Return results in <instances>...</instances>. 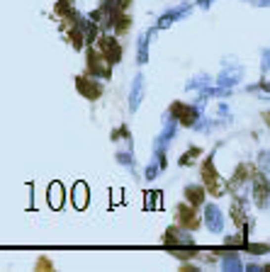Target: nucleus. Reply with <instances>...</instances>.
I'll list each match as a JSON object with an SVG mask.
<instances>
[{
    "label": "nucleus",
    "instance_id": "1",
    "mask_svg": "<svg viewBox=\"0 0 270 272\" xmlns=\"http://www.w3.org/2000/svg\"><path fill=\"white\" fill-rule=\"evenodd\" d=\"M202 178H205V182H207V187L212 190V194H224V182H222V178L217 175V170H214V165H212V155L207 158V163L202 165Z\"/></svg>",
    "mask_w": 270,
    "mask_h": 272
},
{
    "label": "nucleus",
    "instance_id": "2",
    "mask_svg": "<svg viewBox=\"0 0 270 272\" xmlns=\"http://www.w3.org/2000/svg\"><path fill=\"white\" fill-rule=\"evenodd\" d=\"M100 49H102V59L107 63H117L122 59V46L117 44L115 37H102L100 39Z\"/></svg>",
    "mask_w": 270,
    "mask_h": 272
},
{
    "label": "nucleus",
    "instance_id": "3",
    "mask_svg": "<svg viewBox=\"0 0 270 272\" xmlns=\"http://www.w3.org/2000/svg\"><path fill=\"white\" fill-rule=\"evenodd\" d=\"M88 66H90V73L97 76V78H110V76H112V68H110L107 61L102 59V54L90 51L88 54Z\"/></svg>",
    "mask_w": 270,
    "mask_h": 272
},
{
    "label": "nucleus",
    "instance_id": "4",
    "mask_svg": "<svg viewBox=\"0 0 270 272\" xmlns=\"http://www.w3.org/2000/svg\"><path fill=\"white\" fill-rule=\"evenodd\" d=\"M205 221H207V229H210L212 233H219V231L224 229V216H222L217 204H210V207L205 209Z\"/></svg>",
    "mask_w": 270,
    "mask_h": 272
},
{
    "label": "nucleus",
    "instance_id": "5",
    "mask_svg": "<svg viewBox=\"0 0 270 272\" xmlns=\"http://www.w3.org/2000/svg\"><path fill=\"white\" fill-rule=\"evenodd\" d=\"M141 97H144V76L139 73V76L134 78L132 92H129V110H132V112H136V110H139V102H141Z\"/></svg>",
    "mask_w": 270,
    "mask_h": 272
},
{
    "label": "nucleus",
    "instance_id": "6",
    "mask_svg": "<svg viewBox=\"0 0 270 272\" xmlns=\"http://www.w3.org/2000/svg\"><path fill=\"white\" fill-rule=\"evenodd\" d=\"M46 199H49L51 209H61V207H63V185H61L59 180H54L51 185H49Z\"/></svg>",
    "mask_w": 270,
    "mask_h": 272
},
{
    "label": "nucleus",
    "instance_id": "7",
    "mask_svg": "<svg viewBox=\"0 0 270 272\" xmlns=\"http://www.w3.org/2000/svg\"><path fill=\"white\" fill-rule=\"evenodd\" d=\"M88 199H90L88 185L83 180L76 182V187H73V204H76V209H86L88 207Z\"/></svg>",
    "mask_w": 270,
    "mask_h": 272
},
{
    "label": "nucleus",
    "instance_id": "8",
    "mask_svg": "<svg viewBox=\"0 0 270 272\" xmlns=\"http://www.w3.org/2000/svg\"><path fill=\"white\" fill-rule=\"evenodd\" d=\"M76 85H78L81 95H83V97H88V100L100 97V92H102V88H100V85H95V83H90L88 78H78V80H76Z\"/></svg>",
    "mask_w": 270,
    "mask_h": 272
},
{
    "label": "nucleus",
    "instance_id": "9",
    "mask_svg": "<svg viewBox=\"0 0 270 272\" xmlns=\"http://www.w3.org/2000/svg\"><path fill=\"white\" fill-rule=\"evenodd\" d=\"M256 204H258L261 209L268 207V180H266V178H258V180H256Z\"/></svg>",
    "mask_w": 270,
    "mask_h": 272
},
{
    "label": "nucleus",
    "instance_id": "10",
    "mask_svg": "<svg viewBox=\"0 0 270 272\" xmlns=\"http://www.w3.org/2000/svg\"><path fill=\"white\" fill-rule=\"evenodd\" d=\"M180 112H182V115H178V117H180V124H182V126H195V121L200 117V110H197V107H185V105H182Z\"/></svg>",
    "mask_w": 270,
    "mask_h": 272
},
{
    "label": "nucleus",
    "instance_id": "11",
    "mask_svg": "<svg viewBox=\"0 0 270 272\" xmlns=\"http://www.w3.org/2000/svg\"><path fill=\"white\" fill-rule=\"evenodd\" d=\"M185 197L190 199V204H195V207H197V204H202V202H205V190H202L200 185H190V187L185 190Z\"/></svg>",
    "mask_w": 270,
    "mask_h": 272
},
{
    "label": "nucleus",
    "instance_id": "12",
    "mask_svg": "<svg viewBox=\"0 0 270 272\" xmlns=\"http://www.w3.org/2000/svg\"><path fill=\"white\" fill-rule=\"evenodd\" d=\"M190 12V7H178V10H171V12H166L163 15V20L158 22V27H166V25H171L173 20H178L180 15H187Z\"/></svg>",
    "mask_w": 270,
    "mask_h": 272
},
{
    "label": "nucleus",
    "instance_id": "13",
    "mask_svg": "<svg viewBox=\"0 0 270 272\" xmlns=\"http://www.w3.org/2000/svg\"><path fill=\"white\" fill-rule=\"evenodd\" d=\"M146 46H149V34H141V39H139V63H146V59H149Z\"/></svg>",
    "mask_w": 270,
    "mask_h": 272
},
{
    "label": "nucleus",
    "instance_id": "14",
    "mask_svg": "<svg viewBox=\"0 0 270 272\" xmlns=\"http://www.w3.org/2000/svg\"><path fill=\"white\" fill-rule=\"evenodd\" d=\"M224 270H241V260L236 253H229L224 258Z\"/></svg>",
    "mask_w": 270,
    "mask_h": 272
},
{
    "label": "nucleus",
    "instance_id": "15",
    "mask_svg": "<svg viewBox=\"0 0 270 272\" xmlns=\"http://www.w3.org/2000/svg\"><path fill=\"white\" fill-rule=\"evenodd\" d=\"M180 221H182L185 226H187V224H190V226H195V224H197V216H195V212H192V209L180 207Z\"/></svg>",
    "mask_w": 270,
    "mask_h": 272
},
{
    "label": "nucleus",
    "instance_id": "16",
    "mask_svg": "<svg viewBox=\"0 0 270 272\" xmlns=\"http://www.w3.org/2000/svg\"><path fill=\"white\" fill-rule=\"evenodd\" d=\"M73 46H76V49L83 46V32L81 30H73Z\"/></svg>",
    "mask_w": 270,
    "mask_h": 272
},
{
    "label": "nucleus",
    "instance_id": "17",
    "mask_svg": "<svg viewBox=\"0 0 270 272\" xmlns=\"http://www.w3.org/2000/svg\"><path fill=\"white\" fill-rule=\"evenodd\" d=\"M195 155H197V149H192V151H190V155H182V158H180V165H187V163H192V158H195Z\"/></svg>",
    "mask_w": 270,
    "mask_h": 272
},
{
    "label": "nucleus",
    "instance_id": "18",
    "mask_svg": "<svg viewBox=\"0 0 270 272\" xmlns=\"http://www.w3.org/2000/svg\"><path fill=\"white\" fill-rule=\"evenodd\" d=\"M149 204H151V199L146 197V207H149ZM153 207H161V194H158V192H153Z\"/></svg>",
    "mask_w": 270,
    "mask_h": 272
},
{
    "label": "nucleus",
    "instance_id": "19",
    "mask_svg": "<svg viewBox=\"0 0 270 272\" xmlns=\"http://www.w3.org/2000/svg\"><path fill=\"white\" fill-rule=\"evenodd\" d=\"M266 250H268V245H251V253H256V255H261Z\"/></svg>",
    "mask_w": 270,
    "mask_h": 272
},
{
    "label": "nucleus",
    "instance_id": "20",
    "mask_svg": "<svg viewBox=\"0 0 270 272\" xmlns=\"http://www.w3.org/2000/svg\"><path fill=\"white\" fill-rule=\"evenodd\" d=\"M66 10H68V0H61L59 5H56V12L61 15V12H66Z\"/></svg>",
    "mask_w": 270,
    "mask_h": 272
},
{
    "label": "nucleus",
    "instance_id": "21",
    "mask_svg": "<svg viewBox=\"0 0 270 272\" xmlns=\"http://www.w3.org/2000/svg\"><path fill=\"white\" fill-rule=\"evenodd\" d=\"M129 2H132V0H117V10H120V12H124Z\"/></svg>",
    "mask_w": 270,
    "mask_h": 272
},
{
    "label": "nucleus",
    "instance_id": "22",
    "mask_svg": "<svg viewBox=\"0 0 270 272\" xmlns=\"http://www.w3.org/2000/svg\"><path fill=\"white\" fill-rule=\"evenodd\" d=\"M156 170H158V168H156V165H149V170H146V178H156V175H158V173H156Z\"/></svg>",
    "mask_w": 270,
    "mask_h": 272
},
{
    "label": "nucleus",
    "instance_id": "23",
    "mask_svg": "<svg viewBox=\"0 0 270 272\" xmlns=\"http://www.w3.org/2000/svg\"><path fill=\"white\" fill-rule=\"evenodd\" d=\"M261 165L268 170V153H261Z\"/></svg>",
    "mask_w": 270,
    "mask_h": 272
},
{
    "label": "nucleus",
    "instance_id": "24",
    "mask_svg": "<svg viewBox=\"0 0 270 272\" xmlns=\"http://www.w3.org/2000/svg\"><path fill=\"white\" fill-rule=\"evenodd\" d=\"M210 2H212V0H200V5H202V7H207Z\"/></svg>",
    "mask_w": 270,
    "mask_h": 272
}]
</instances>
